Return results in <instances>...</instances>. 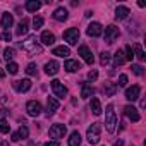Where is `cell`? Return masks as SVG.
I'll return each mask as SVG.
<instances>
[{
	"instance_id": "9c48e42d",
	"label": "cell",
	"mask_w": 146,
	"mask_h": 146,
	"mask_svg": "<svg viewBox=\"0 0 146 146\" xmlns=\"http://www.w3.org/2000/svg\"><path fill=\"white\" fill-rule=\"evenodd\" d=\"M81 57H83V60L86 62V64H90V65H93V62H95V57H93V52L90 50V46H86V45H81L79 46V52H78Z\"/></svg>"
},
{
	"instance_id": "e575fe53",
	"label": "cell",
	"mask_w": 146,
	"mask_h": 146,
	"mask_svg": "<svg viewBox=\"0 0 146 146\" xmlns=\"http://www.w3.org/2000/svg\"><path fill=\"white\" fill-rule=\"evenodd\" d=\"M131 69H132V72H134L136 76H143V74H144V67H143V65H139V64H132V67H131Z\"/></svg>"
},
{
	"instance_id": "7bdbcfd3",
	"label": "cell",
	"mask_w": 146,
	"mask_h": 146,
	"mask_svg": "<svg viewBox=\"0 0 146 146\" xmlns=\"http://www.w3.org/2000/svg\"><path fill=\"white\" fill-rule=\"evenodd\" d=\"M11 139H12L14 143H17V141H19V136H17V132H12V137H11Z\"/></svg>"
},
{
	"instance_id": "ac0fdd59",
	"label": "cell",
	"mask_w": 146,
	"mask_h": 146,
	"mask_svg": "<svg viewBox=\"0 0 146 146\" xmlns=\"http://www.w3.org/2000/svg\"><path fill=\"white\" fill-rule=\"evenodd\" d=\"M64 69H65L67 72H78V70L81 69V64H79L78 60H72V58H69V60H65V65H64Z\"/></svg>"
},
{
	"instance_id": "b9f144b4",
	"label": "cell",
	"mask_w": 146,
	"mask_h": 146,
	"mask_svg": "<svg viewBox=\"0 0 146 146\" xmlns=\"http://www.w3.org/2000/svg\"><path fill=\"white\" fill-rule=\"evenodd\" d=\"M43 146H60V143H58V141H48V143H45Z\"/></svg>"
},
{
	"instance_id": "74e56055",
	"label": "cell",
	"mask_w": 146,
	"mask_h": 146,
	"mask_svg": "<svg viewBox=\"0 0 146 146\" xmlns=\"http://www.w3.org/2000/svg\"><path fill=\"white\" fill-rule=\"evenodd\" d=\"M41 26H43V17L36 16V17L33 19V28H35V29H40Z\"/></svg>"
},
{
	"instance_id": "ba28073f",
	"label": "cell",
	"mask_w": 146,
	"mask_h": 146,
	"mask_svg": "<svg viewBox=\"0 0 146 146\" xmlns=\"http://www.w3.org/2000/svg\"><path fill=\"white\" fill-rule=\"evenodd\" d=\"M117 38H119V28H117V26H113V24H112V26H108V28L105 29V41H107L108 45H112Z\"/></svg>"
},
{
	"instance_id": "cb8c5ba5",
	"label": "cell",
	"mask_w": 146,
	"mask_h": 146,
	"mask_svg": "<svg viewBox=\"0 0 146 146\" xmlns=\"http://www.w3.org/2000/svg\"><path fill=\"white\" fill-rule=\"evenodd\" d=\"M90 108H91V112H93L95 115H100V113H102V103H100V100H98V98H91Z\"/></svg>"
},
{
	"instance_id": "d6986e66",
	"label": "cell",
	"mask_w": 146,
	"mask_h": 146,
	"mask_svg": "<svg viewBox=\"0 0 146 146\" xmlns=\"http://www.w3.org/2000/svg\"><path fill=\"white\" fill-rule=\"evenodd\" d=\"M129 14H131V11H129L127 7H124V5H119V7L115 9V19H119V21L127 19V17H129Z\"/></svg>"
},
{
	"instance_id": "6da1fadb",
	"label": "cell",
	"mask_w": 146,
	"mask_h": 146,
	"mask_svg": "<svg viewBox=\"0 0 146 146\" xmlns=\"http://www.w3.org/2000/svg\"><path fill=\"white\" fill-rule=\"evenodd\" d=\"M105 129L108 132H115L117 129V115H115L113 105H108L105 110Z\"/></svg>"
},
{
	"instance_id": "4dcf8cb0",
	"label": "cell",
	"mask_w": 146,
	"mask_h": 146,
	"mask_svg": "<svg viewBox=\"0 0 146 146\" xmlns=\"http://www.w3.org/2000/svg\"><path fill=\"white\" fill-rule=\"evenodd\" d=\"M26 74L28 76H36L38 74V67H36V64H28V67H26Z\"/></svg>"
},
{
	"instance_id": "e0dca14e",
	"label": "cell",
	"mask_w": 146,
	"mask_h": 146,
	"mask_svg": "<svg viewBox=\"0 0 146 146\" xmlns=\"http://www.w3.org/2000/svg\"><path fill=\"white\" fill-rule=\"evenodd\" d=\"M12 24H14V17H12V14L4 12V14H2V19H0V26H2L4 29H9Z\"/></svg>"
},
{
	"instance_id": "f1b7e54d",
	"label": "cell",
	"mask_w": 146,
	"mask_h": 146,
	"mask_svg": "<svg viewBox=\"0 0 146 146\" xmlns=\"http://www.w3.org/2000/svg\"><path fill=\"white\" fill-rule=\"evenodd\" d=\"M93 93H95V90H93L91 86H88L86 83H83V90H81V96H83V98H90V96H91Z\"/></svg>"
},
{
	"instance_id": "f546056e",
	"label": "cell",
	"mask_w": 146,
	"mask_h": 146,
	"mask_svg": "<svg viewBox=\"0 0 146 146\" xmlns=\"http://www.w3.org/2000/svg\"><path fill=\"white\" fill-rule=\"evenodd\" d=\"M16 57V50L14 48H11V46H7L5 50H4V58L7 60V62H12V58Z\"/></svg>"
},
{
	"instance_id": "44dd1931",
	"label": "cell",
	"mask_w": 146,
	"mask_h": 146,
	"mask_svg": "<svg viewBox=\"0 0 146 146\" xmlns=\"http://www.w3.org/2000/svg\"><path fill=\"white\" fill-rule=\"evenodd\" d=\"M53 55H57V57H62V58H67L69 55H70V50H69V46H55L53 48Z\"/></svg>"
},
{
	"instance_id": "277c9868",
	"label": "cell",
	"mask_w": 146,
	"mask_h": 146,
	"mask_svg": "<svg viewBox=\"0 0 146 146\" xmlns=\"http://www.w3.org/2000/svg\"><path fill=\"white\" fill-rule=\"evenodd\" d=\"M65 132H67V129L64 124H53L48 131V134H50V137H53V141H58L60 137H64Z\"/></svg>"
},
{
	"instance_id": "ffe728a7",
	"label": "cell",
	"mask_w": 146,
	"mask_h": 146,
	"mask_svg": "<svg viewBox=\"0 0 146 146\" xmlns=\"http://www.w3.org/2000/svg\"><path fill=\"white\" fill-rule=\"evenodd\" d=\"M40 41H41L43 45L50 46V45H53V43H55V35H53V33H50V31H43V33H41Z\"/></svg>"
},
{
	"instance_id": "3957f363",
	"label": "cell",
	"mask_w": 146,
	"mask_h": 146,
	"mask_svg": "<svg viewBox=\"0 0 146 146\" xmlns=\"http://www.w3.org/2000/svg\"><path fill=\"white\" fill-rule=\"evenodd\" d=\"M19 46L23 50L29 52V53H40L41 52V46L36 43V36H28V40L23 41V43H19Z\"/></svg>"
},
{
	"instance_id": "d4e9b609",
	"label": "cell",
	"mask_w": 146,
	"mask_h": 146,
	"mask_svg": "<svg viewBox=\"0 0 146 146\" xmlns=\"http://www.w3.org/2000/svg\"><path fill=\"white\" fill-rule=\"evenodd\" d=\"M41 9V2H38V0H29V2H26V11L28 12H36Z\"/></svg>"
},
{
	"instance_id": "4316f807",
	"label": "cell",
	"mask_w": 146,
	"mask_h": 146,
	"mask_svg": "<svg viewBox=\"0 0 146 146\" xmlns=\"http://www.w3.org/2000/svg\"><path fill=\"white\" fill-rule=\"evenodd\" d=\"M79 144H81V134L78 131H74L69 137V146H79Z\"/></svg>"
},
{
	"instance_id": "8d00e7d4",
	"label": "cell",
	"mask_w": 146,
	"mask_h": 146,
	"mask_svg": "<svg viewBox=\"0 0 146 146\" xmlns=\"http://www.w3.org/2000/svg\"><path fill=\"white\" fill-rule=\"evenodd\" d=\"M124 57H125V60H131V62H132L134 55H132V48H131V45H127V46L124 48Z\"/></svg>"
},
{
	"instance_id": "2e32d148",
	"label": "cell",
	"mask_w": 146,
	"mask_h": 146,
	"mask_svg": "<svg viewBox=\"0 0 146 146\" xmlns=\"http://www.w3.org/2000/svg\"><path fill=\"white\" fill-rule=\"evenodd\" d=\"M53 19L55 21H65L67 17H69V12H67V9L65 7H57L55 11H53Z\"/></svg>"
},
{
	"instance_id": "60d3db41",
	"label": "cell",
	"mask_w": 146,
	"mask_h": 146,
	"mask_svg": "<svg viewBox=\"0 0 146 146\" xmlns=\"http://www.w3.org/2000/svg\"><path fill=\"white\" fill-rule=\"evenodd\" d=\"M11 38H12V35L9 31H4L2 35H0V40H4V41H11Z\"/></svg>"
},
{
	"instance_id": "d6a6232c",
	"label": "cell",
	"mask_w": 146,
	"mask_h": 146,
	"mask_svg": "<svg viewBox=\"0 0 146 146\" xmlns=\"http://www.w3.org/2000/svg\"><path fill=\"white\" fill-rule=\"evenodd\" d=\"M17 136H19V139H26V137L29 136V129H28L26 125H21L19 131H17Z\"/></svg>"
},
{
	"instance_id": "f6af8a7d",
	"label": "cell",
	"mask_w": 146,
	"mask_h": 146,
	"mask_svg": "<svg viewBox=\"0 0 146 146\" xmlns=\"http://www.w3.org/2000/svg\"><path fill=\"white\" fill-rule=\"evenodd\" d=\"M4 76H5V70H2V69H0V79H2Z\"/></svg>"
},
{
	"instance_id": "30bf717a",
	"label": "cell",
	"mask_w": 146,
	"mask_h": 146,
	"mask_svg": "<svg viewBox=\"0 0 146 146\" xmlns=\"http://www.w3.org/2000/svg\"><path fill=\"white\" fill-rule=\"evenodd\" d=\"M124 113H125V117H127L129 120H132V122H137V120L141 119V115H139V112H137V108H136L134 105L124 107Z\"/></svg>"
},
{
	"instance_id": "5bb4252c",
	"label": "cell",
	"mask_w": 146,
	"mask_h": 146,
	"mask_svg": "<svg viewBox=\"0 0 146 146\" xmlns=\"http://www.w3.org/2000/svg\"><path fill=\"white\" fill-rule=\"evenodd\" d=\"M139 93H141V88H139V86H131V88H127V91H125V98H127L129 102H136V100L139 98Z\"/></svg>"
},
{
	"instance_id": "ee69618b",
	"label": "cell",
	"mask_w": 146,
	"mask_h": 146,
	"mask_svg": "<svg viewBox=\"0 0 146 146\" xmlns=\"http://www.w3.org/2000/svg\"><path fill=\"white\" fill-rule=\"evenodd\" d=\"M113 146H124V141L122 139H119V141H115V144Z\"/></svg>"
},
{
	"instance_id": "4fadbf2b",
	"label": "cell",
	"mask_w": 146,
	"mask_h": 146,
	"mask_svg": "<svg viewBox=\"0 0 146 146\" xmlns=\"http://www.w3.org/2000/svg\"><path fill=\"white\" fill-rule=\"evenodd\" d=\"M58 69H60L58 62H57V60H50V62L45 64V74H48V76H55L57 72H58Z\"/></svg>"
},
{
	"instance_id": "603a6c76",
	"label": "cell",
	"mask_w": 146,
	"mask_h": 146,
	"mask_svg": "<svg viewBox=\"0 0 146 146\" xmlns=\"http://www.w3.org/2000/svg\"><path fill=\"white\" fill-rule=\"evenodd\" d=\"M103 91H105V95H107V96H113V95L119 91V88H117V84H113V83H105Z\"/></svg>"
},
{
	"instance_id": "7a4b0ae2",
	"label": "cell",
	"mask_w": 146,
	"mask_h": 146,
	"mask_svg": "<svg viewBox=\"0 0 146 146\" xmlns=\"http://www.w3.org/2000/svg\"><path fill=\"white\" fill-rule=\"evenodd\" d=\"M100 134H102V124L100 122H95L88 127V132H86V137H88V143L90 144H98L100 143Z\"/></svg>"
},
{
	"instance_id": "9a60e30c",
	"label": "cell",
	"mask_w": 146,
	"mask_h": 146,
	"mask_svg": "<svg viewBox=\"0 0 146 146\" xmlns=\"http://www.w3.org/2000/svg\"><path fill=\"white\" fill-rule=\"evenodd\" d=\"M57 110H58V102H57V98L48 96V100H46V113H48V115H53Z\"/></svg>"
},
{
	"instance_id": "8992f818",
	"label": "cell",
	"mask_w": 146,
	"mask_h": 146,
	"mask_svg": "<svg viewBox=\"0 0 146 146\" xmlns=\"http://www.w3.org/2000/svg\"><path fill=\"white\" fill-rule=\"evenodd\" d=\"M26 112H28V115H31V117H38V115H41V112H43L41 103L36 102V100L28 102V103H26Z\"/></svg>"
},
{
	"instance_id": "7c38bea8",
	"label": "cell",
	"mask_w": 146,
	"mask_h": 146,
	"mask_svg": "<svg viewBox=\"0 0 146 146\" xmlns=\"http://www.w3.org/2000/svg\"><path fill=\"white\" fill-rule=\"evenodd\" d=\"M14 88H16V91H19V93H26V91H29V88H31V81H29V79L14 81Z\"/></svg>"
},
{
	"instance_id": "83f0119b",
	"label": "cell",
	"mask_w": 146,
	"mask_h": 146,
	"mask_svg": "<svg viewBox=\"0 0 146 146\" xmlns=\"http://www.w3.org/2000/svg\"><path fill=\"white\" fill-rule=\"evenodd\" d=\"M124 62H125L124 52H122V50H117V52H115V55H113V65H115V67H119V65H122Z\"/></svg>"
},
{
	"instance_id": "836d02e7",
	"label": "cell",
	"mask_w": 146,
	"mask_h": 146,
	"mask_svg": "<svg viewBox=\"0 0 146 146\" xmlns=\"http://www.w3.org/2000/svg\"><path fill=\"white\" fill-rule=\"evenodd\" d=\"M5 69H7V72H9V74H17V70H19V65H17L16 62H9Z\"/></svg>"
},
{
	"instance_id": "7402d4cb",
	"label": "cell",
	"mask_w": 146,
	"mask_h": 146,
	"mask_svg": "<svg viewBox=\"0 0 146 146\" xmlns=\"http://www.w3.org/2000/svg\"><path fill=\"white\" fill-rule=\"evenodd\" d=\"M28 29H29V28H28V19H23V21L17 24V28H16V35H17V36H23V35L28 33Z\"/></svg>"
},
{
	"instance_id": "ab89813d",
	"label": "cell",
	"mask_w": 146,
	"mask_h": 146,
	"mask_svg": "<svg viewBox=\"0 0 146 146\" xmlns=\"http://www.w3.org/2000/svg\"><path fill=\"white\" fill-rule=\"evenodd\" d=\"M127 84V76L125 74H120L119 76V83H117V88H124Z\"/></svg>"
},
{
	"instance_id": "52a82bcc",
	"label": "cell",
	"mask_w": 146,
	"mask_h": 146,
	"mask_svg": "<svg viewBox=\"0 0 146 146\" xmlns=\"http://www.w3.org/2000/svg\"><path fill=\"white\" fill-rule=\"evenodd\" d=\"M52 90H53V95H55L57 98H60V100L67 96V88H65L58 79H53V81H52Z\"/></svg>"
},
{
	"instance_id": "bcb514c9",
	"label": "cell",
	"mask_w": 146,
	"mask_h": 146,
	"mask_svg": "<svg viewBox=\"0 0 146 146\" xmlns=\"http://www.w3.org/2000/svg\"><path fill=\"white\" fill-rule=\"evenodd\" d=\"M2 146H7V143H2Z\"/></svg>"
},
{
	"instance_id": "484cf974",
	"label": "cell",
	"mask_w": 146,
	"mask_h": 146,
	"mask_svg": "<svg viewBox=\"0 0 146 146\" xmlns=\"http://www.w3.org/2000/svg\"><path fill=\"white\" fill-rule=\"evenodd\" d=\"M131 48H134V53H132V55L137 57V60L143 62V60L146 58V55H144V52H143V46H141L139 43H134V46H131Z\"/></svg>"
},
{
	"instance_id": "5b68a950",
	"label": "cell",
	"mask_w": 146,
	"mask_h": 146,
	"mask_svg": "<svg viewBox=\"0 0 146 146\" xmlns=\"http://www.w3.org/2000/svg\"><path fill=\"white\" fill-rule=\"evenodd\" d=\"M64 40L69 45H78V41H79V29L78 28H69L67 31H64Z\"/></svg>"
},
{
	"instance_id": "8fae6325",
	"label": "cell",
	"mask_w": 146,
	"mask_h": 146,
	"mask_svg": "<svg viewBox=\"0 0 146 146\" xmlns=\"http://www.w3.org/2000/svg\"><path fill=\"white\" fill-rule=\"evenodd\" d=\"M86 33H88V36H91V38H96V36H100V35L103 33V26H102L100 23H91V24L88 26Z\"/></svg>"
},
{
	"instance_id": "1f68e13d",
	"label": "cell",
	"mask_w": 146,
	"mask_h": 146,
	"mask_svg": "<svg viewBox=\"0 0 146 146\" xmlns=\"http://www.w3.org/2000/svg\"><path fill=\"white\" fill-rule=\"evenodd\" d=\"M11 131V124L7 122V120H4V119H0V132L2 134H7Z\"/></svg>"
},
{
	"instance_id": "d590c367",
	"label": "cell",
	"mask_w": 146,
	"mask_h": 146,
	"mask_svg": "<svg viewBox=\"0 0 146 146\" xmlns=\"http://www.w3.org/2000/svg\"><path fill=\"white\" fill-rule=\"evenodd\" d=\"M110 58H112V55H110L108 52H103V53L100 55V64H102V65H107V64H110Z\"/></svg>"
},
{
	"instance_id": "f35d334b",
	"label": "cell",
	"mask_w": 146,
	"mask_h": 146,
	"mask_svg": "<svg viewBox=\"0 0 146 146\" xmlns=\"http://www.w3.org/2000/svg\"><path fill=\"white\" fill-rule=\"evenodd\" d=\"M88 79H90L91 83H95V81L98 79V70H95V69H91V70L88 72Z\"/></svg>"
}]
</instances>
